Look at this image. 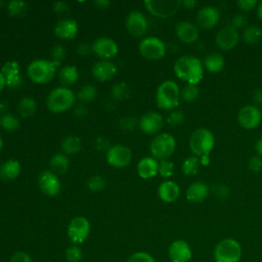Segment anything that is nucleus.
<instances>
[{
  "instance_id": "1",
  "label": "nucleus",
  "mask_w": 262,
  "mask_h": 262,
  "mask_svg": "<svg viewBox=\"0 0 262 262\" xmlns=\"http://www.w3.org/2000/svg\"><path fill=\"white\" fill-rule=\"evenodd\" d=\"M173 71L186 84L198 85L204 78V63L193 55H182L176 59Z\"/></svg>"
},
{
  "instance_id": "2",
  "label": "nucleus",
  "mask_w": 262,
  "mask_h": 262,
  "mask_svg": "<svg viewBox=\"0 0 262 262\" xmlns=\"http://www.w3.org/2000/svg\"><path fill=\"white\" fill-rule=\"evenodd\" d=\"M180 101V88L173 80L162 82L156 92V103L159 108L173 111Z\"/></svg>"
},
{
  "instance_id": "3",
  "label": "nucleus",
  "mask_w": 262,
  "mask_h": 262,
  "mask_svg": "<svg viewBox=\"0 0 262 262\" xmlns=\"http://www.w3.org/2000/svg\"><path fill=\"white\" fill-rule=\"evenodd\" d=\"M76 95L68 87L59 86L51 90L46 98L47 108L54 114H60L69 111L74 106Z\"/></svg>"
},
{
  "instance_id": "4",
  "label": "nucleus",
  "mask_w": 262,
  "mask_h": 262,
  "mask_svg": "<svg viewBox=\"0 0 262 262\" xmlns=\"http://www.w3.org/2000/svg\"><path fill=\"white\" fill-rule=\"evenodd\" d=\"M188 145L194 156L199 158L209 156L215 146V136L207 128H198L191 133Z\"/></svg>"
},
{
  "instance_id": "5",
  "label": "nucleus",
  "mask_w": 262,
  "mask_h": 262,
  "mask_svg": "<svg viewBox=\"0 0 262 262\" xmlns=\"http://www.w3.org/2000/svg\"><path fill=\"white\" fill-rule=\"evenodd\" d=\"M242 256V245L232 237H225L219 241L213 251L215 262H239Z\"/></svg>"
},
{
  "instance_id": "6",
  "label": "nucleus",
  "mask_w": 262,
  "mask_h": 262,
  "mask_svg": "<svg viewBox=\"0 0 262 262\" xmlns=\"http://www.w3.org/2000/svg\"><path fill=\"white\" fill-rule=\"evenodd\" d=\"M57 66L48 59H35L29 63L27 75L36 84L49 83L56 74Z\"/></svg>"
},
{
  "instance_id": "7",
  "label": "nucleus",
  "mask_w": 262,
  "mask_h": 262,
  "mask_svg": "<svg viewBox=\"0 0 262 262\" xmlns=\"http://www.w3.org/2000/svg\"><path fill=\"white\" fill-rule=\"evenodd\" d=\"M176 148L175 137L170 133L157 134L149 144V151L156 160H168Z\"/></svg>"
},
{
  "instance_id": "8",
  "label": "nucleus",
  "mask_w": 262,
  "mask_h": 262,
  "mask_svg": "<svg viewBox=\"0 0 262 262\" xmlns=\"http://www.w3.org/2000/svg\"><path fill=\"white\" fill-rule=\"evenodd\" d=\"M138 50L143 58L147 60H159L166 54V45L162 39L149 36L139 42Z\"/></svg>"
},
{
  "instance_id": "9",
  "label": "nucleus",
  "mask_w": 262,
  "mask_h": 262,
  "mask_svg": "<svg viewBox=\"0 0 262 262\" xmlns=\"http://www.w3.org/2000/svg\"><path fill=\"white\" fill-rule=\"evenodd\" d=\"M147 11L159 18H169L174 15L181 6L179 0H145L143 2Z\"/></svg>"
},
{
  "instance_id": "10",
  "label": "nucleus",
  "mask_w": 262,
  "mask_h": 262,
  "mask_svg": "<svg viewBox=\"0 0 262 262\" xmlns=\"http://www.w3.org/2000/svg\"><path fill=\"white\" fill-rule=\"evenodd\" d=\"M91 230L89 220L84 216L74 217L68 225V237L73 245L83 244L89 236Z\"/></svg>"
},
{
  "instance_id": "11",
  "label": "nucleus",
  "mask_w": 262,
  "mask_h": 262,
  "mask_svg": "<svg viewBox=\"0 0 262 262\" xmlns=\"http://www.w3.org/2000/svg\"><path fill=\"white\" fill-rule=\"evenodd\" d=\"M106 162L114 168H125L132 160L131 149L124 144H114L106 151Z\"/></svg>"
},
{
  "instance_id": "12",
  "label": "nucleus",
  "mask_w": 262,
  "mask_h": 262,
  "mask_svg": "<svg viewBox=\"0 0 262 262\" xmlns=\"http://www.w3.org/2000/svg\"><path fill=\"white\" fill-rule=\"evenodd\" d=\"M261 121L262 112L255 104H246L237 113V122L244 129H255L261 124Z\"/></svg>"
},
{
  "instance_id": "13",
  "label": "nucleus",
  "mask_w": 262,
  "mask_h": 262,
  "mask_svg": "<svg viewBox=\"0 0 262 262\" xmlns=\"http://www.w3.org/2000/svg\"><path fill=\"white\" fill-rule=\"evenodd\" d=\"M92 52L103 60H110L119 52L118 44L115 40L108 37H99L91 44Z\"/></svg>"
},
{
  "instance_id": "14",
  "label": "nucleus",
  "mask_w": 262,
  "mask_h": 262,
  "mask_svg": "<svg viewBox=\"0 0 262 262\" xmlns=\"http://www.w3.org/2000/svg\"><path fill=\"white\" fill-rule=\"evenodd\" d=\"M38 185L41 191L48 196H55L61 190L58 176L50 170L42 171L38 176Z\"/></svg>"
},
{
  "instance_id": "15",
  "label": "nucleus",
  "mask_w": 262,
  "mask_h": 262,
  "mask_svg": "<svg viewBox=\"0 0 262 262\" xmlns=\"http://www.w3.org/2000/svg\"><path fill=\"white\" fill-rule=\"evenodd\" d=\"M239 40L238 32L231 25H227L221 28L215 37V43L218 48L224 51L233 49Z\"/></svg>"
},
{
  "instance_id": "16",
  "label": "nucleus",
  "mask_w": 262,
  "mask_h": 262,
  "mask_svg": "<svg viewBox=\"0 0 262 262\" xmlns=\"http://www.w3.org/2000/svg\"><path fill=\"white\" fill-rule=\"evenodd\" d=\"M170 262H189L192 257L190 245L184 239H175L168 247Z\"/></svg>"
},
{
  "instance_id": "17",
  "label": "nucleus",
  "mask_w": 262,
  "mask_h": 262,
  "mask_svg": "<svg viewBox=\"0 0 262 262\" xmlns=\"http://www.w3.org/2000/svg\"><path fill=\"white\" fill-rule=\"evenodd\" d=\"M139 129L147 135H157L164 126V119L158 112H148L138 121Z\"/></svg>"
},
{
  "instance_id": "18",
  "label": "nucleus",
  "mask_w": 262,
  "mask_h": 262,
  "mask_svg": "<svg viewBox=\"0 0 262 262\" xmlns=\"http://www.w3.org/2000/svg\"><path fill=\"white\" fill-rule=\"evenodd\" d=\"M147 19L142 12L138 10H133L127 15L126 29L133 37L143 36L147 31Z\"/></svg>"
},
{
  "instance_id": "19",
  "label": "nucleus",
  "mask_w": 262,
  "mask_h": 262,
  "mask_svg": "<svg viewBox=\"0 0 262 262\" xmlns=\"http://www.w3.org/2000/svg\"><path fill=\"white\" fill-rule=\"evenodd\" d=\"M220 19L219 10L212 5L202 7L196 14V24L204 30L213 29Z\"/></svg>"
},
{
  "instance_id": "20",
  "label": "nucleus",
  "mask_w": 262,
  "mask_h": 262,
  "mask_svg": "<svg viewBox=\"0 0 262 262\" xmlns=\"http://www.w3.org/2000/svg\"><path fill=\"white\" fill-rule=\"evenodd\" d=\"M175 34L177 38L185 44L194 43L200 36L199 28L194 24L187 20H181L176 24Z\"/></svg>"
},
{
  "instance_id": "21",
  "label": "nucleus",
  "mask_w": 262,
  "mask_h": 262,
  "mask_svg": "<svg viewBox=\"0 0 262 262\" xmlns=\"http://www.w3.org/2000/svg\"><path fill=\"white\" fill-rule=\"evenodd\" d=\"M117 67L111 60L100 59L96 61L91 68V74L97 81L106 82L113 79L117 74Z\"/></svg>"
},
{
  "instance_id": "22",
  "label": "nucleus",
  "mask_w": 262,
  "mask_h": 262,
  "mask_svg": "<svg viewBox=\"0 0 262 262\" xmlns=\"http://www.w3.org/2000/svg\"><path fill=\"white\" fill-rule=\"evenodd\" d=\"M54 35L61 40H72L78 35V24L73 18H62L54 27Z\"/></svg>"
},
{
  "instance_id": "23",
  "label": "nucleus",
  "mask_w": 262,
  "mask_h": 262,
  "mask_svg": "<svg viewBox=\"0 0 262 262\" xmlns=\"http://www.w3.org/2000/svg\"><path fill=\"white\" fill-rule=\"evenodd\" d=\"M1 73L3 74L6 86L9 88H16L21 84V76L19 74V66L14 60L6 61L2 68Z\"/></svg>"
},
{
  "instance_id": "24",
  "label": "nucleus",
  "mask_w": 262,
  "mask_h": 262,
  "mask_svg": "<svg viewBox=\"0 0 262 262\" xmlns=\"http://www.w3.org/2000/svg\"><path fill=\"white\" fill-rule=\"evenodd\" d=\"M210 192V188L204 181H195L188 185L185 196L186 200L191 203H202L204 202Z\"/></svg>"
},
{
  "instance_id": "25",
  "label": "nucleus",
  "mask_w": 262,
  "mask_h": 262,
  "mask_svg": "<svg viewBox=\"0 0 262 262\" xmlns=\"http://www.w3.org/2000/svg\"><path fill=\"white\" fill-rule=\"evenodd\" d=\"M158 195L165 203H173L180 195V187L176 182L166 180L159 185Z\"/></svg>"
},
{
  "instance_id": "26",
  "label": "nucleus",
  "mask_w": 262,
  "mask_h": 262,
  "mask_svg": "<svg viewBox=\"0 0 262 262\" xmlns=\"http://www.w3.org/2000/svg\"><path fill=\"white\" fill-rule=\"evenodd\" d=\"M159 162L152 157H144L137 163V174L142 179H150L158 174Z\"/></svg>"
},
{
  "instance_id": "27",
  "label": "nucleus",
  "mask_w": 262,
  "mask_h": 262,
  "mask_svg": "<svg viewBox=\"0 0 262 262\" xmlns=\"http://www.w3.org/2000/svg\"><path fill=\"white\" fill-rule=\"evenodd\" d=\"M21 173V166L17 160L9 159L0 165V178L5 181L16 179Z\"/></svg>"
},
{
  "instance_id": "28",
  "label": "nucleus",
  "mask_w": 262,
  "mask_h": 262,
  "mask_svg": "<svg viewBox=\"0 0 262 262\" xmlns=\"http://www.w3.org/2000/svg\"><path fill=\"white\" fill-rule=\"evenodd\" d=\"M50 171L57 174H64L70 168V159L62 152L53 155L49 161Z\"/></svg>"
},
{
  "instance_id": "29",
  "label": "nucleus",
  "mask_w": 262,
  "mask_h": 262,
  "mask_svg": "<svg viewBox=\"0 0 262 262\" xmlns=\"http://www.w3.org/2000/svg\"><path fill=\"white\" fill-rule=\"evenodd\" d=\"M224 66H225V61L223 56L220 53L212 52L205 57L204 68L209 73H212V74L220 73L223 70Z\"/></svg>"
},
{
  "instance_id": "30",
  "label": "nucleus",
  "mask_w": 262,
  "mask_h": 262,
  "mask_svg": "<svg viewBox=\"0 0 262 262\" xmlns=\"http://www.w3.org/2000/svg\"><path fill=\"white\" fill-rule=\"evenodd\" d=\"M37 101L32 96L23 97L17 104V113L23 118H31L37 112Z\"/></svg>"
},
{
  "instance_id": "31",
  "label": "nucleus",
  "mask_w": 262,
  "mask_h": 262,
  "mask_svg": "<svg viewBox=\"0 0 262 262\" xmlns=\"http://www.w3.org/2000/svg\"><path fill=\"white\" fill-rule=\"evenodd\" d=\"M58 79L64 87L73 85L79 79V71L75 66H64L58 71Z\"/></svg>"
},
{
  "instance_id": "32",
  "label": "nucleus",
  "mask_w": 262,
  "mask_h": 262,
  "mask_svg": "<svg viewBox=\"0 0 262 262\" xmlns=\"http://www.w3.org/2000/svg\"><path fill=\"white\" fill-rule=\"evenodd\" d=\"M62 154L67 156H74L80 152L82 148L81 139L75 135H69L64 137L60 143Z\"/></svg>"
},
{
  "instance_id": "33",
  "label": "nucleus",
  "mask_w": 262,
  "mask_h": 262,
  "mask_svg": "<svg viewBox=\"0 0 262 262\" xmlns=\"http://www.w3.org/2000/svg\"><path fill=\"white\" fill-rule=\"evenodd\" d=\"M243 39L247 44L254 45L262 39V29L258 26H248L244 29Z\"/></svg>"
},
{
  "instance_id": "34",
  "label": "nucleus",
  "mask_w": 262,
  "mask_h": 262,
  "mask_svg": "<svg viewBox=\"0 0 262 262\" xmlns=\"http://www.w3.org/2000/svg\"><path fill=\"white\" fill-rule=\"evenodd\" d=\"M201 161L200 158L196 156H191L186 158L182 163V172L186 176H194L199 173L201 168Z\"/></svg>"
},
{
  "instance_id": "35",
  "label": "nucleus",
  "mask_w": 262,
  "mask_h": 262,
  "mask_svg": "<svg viewBox=\"0 0 262 262\" xmlns=\"http://www.w3.org/2000/svg\"><path fill=\"white\" fill-rule=\"evenodd\" d=\"M28 4L19 0H11L7 3L6 9L11 17H23L28 11Z\"/></svg>"
},
{
  "instance_id": "36",
  "label": "nucleus",
  "mask_w": 262,
  "mask_h": 262,
  "mask_svg": "<svg viewBox=\"0 0 262 262\" xmlns=\"http://www.w3.org/2000/svg\"><path fill=\"white\" fill-rule=\"evenodd\" d=\"M0 127L6 131L13 132L19 128V120L12 114H3L0 116Z\"/></svg>"
},
{
  "instance_id": "37",
  "label": "nucleus",
  "mask_w": 262,
  "mask_h": 262,
  "mask_svg": "<svg viewBox=\"0 0 262 262\" xmlns=\"http://www.w3.org/2000/svg\"><path fill=\"white\" fill-rule=\"evenodd\" d=\"M200 95V89L198 85L186 84L180 91V98L185 102H192L198 99Z\"/></svg>"
},
{
  "instance_id": "38",
  "label": "nucleus",
  "mask_w": 262,
  "mask_h": 262,
  "mask_svg": "<svg viewBox=\"0 0 262 262\" xmlns=\"http://www.w3.org/2000/svg\"><path fill=\"white\" fill-rule=\"evenodd\" d=\"M97 95V89L93 85H84L78 92V98L80 101L87 103L92 101Z\"/></svg>"
},
{
  "instance_id": "39",
  "label": "nucleus",
  "mask_w": 262,
  "mask_h": 262,
  "mask_svg": "<svg viewBox=\"0 0 262 262\" xmlns=\"http://www.w3.org/2000/svg\"><path fill=\"white\" fill-rule=\"evenodd\" d=\"M130 88L125 82L116 84L112 89V96L116 100H125L130 96Z\"/></svg>"
},
{
  "instance_id": "40",
  "label": "nucleus",
  "mask_w": 262,
  "mask_h": 262,
  "mask_svg": "<svg viewBox=\"0 0 262 262\" xmlns=\"http://www.w3.org/2000/svg\"><path fill=\"white\" fill-rule=\"evenodd\" d=\"M64 255L68 262H81L83 258V252L80 246L73 244L66 249Z\"/></svg>"
},
{
  "instance_id": "41",
  "label": "nucleus",
  "mask_w": 262,
  "mask_h": 262,
  "mask_svg": "<svg viewBox=\"0 0 262 262\" xmlns=\"http://www.w3.org/2000/svg\"><path fill=\"white\" fill-rule=\"evenodd\" d=\"M87 187L92 192H98L104 189L105 187V180L102 176L93 175L87 181Z\"/></svg>"
},
{
  "instance_id": "42",
  "label": "nucleus",
  "mask_w": 262,
  "mask_h": 262,
  "mask_svg": "<svg viewBox=\"0 0 262 262\" xmlns=\"http://www.w3.org/2000/svg\"><path fill=\"white\" fill-rule=\"evenodd\" d=\"M174 173V164L170 160H162L159 162L158 174L163 178H170Z\"/></svg>"
},
{
  "instance_id": "43",
  "label": "nucleus",
  "mask_w": 262,
  "mask_h": 262,
  "mask_svg": "<svg viewBox=\"0 0 262 262\" xmlns=\"http://www.w3.org/2000/svg\"><path fill=\"white\" fill-rule=\"evenodd\" d=\"M167 123L171 127H178L184 122V114L181 111L173 110L167 117Z\"/></svg>"
},
{
  "instance_id": "44",
  "label": "nucleus",
  "mask_w": 262,
  "mask_h": 262,
  "mask_svg": "<svg viewBox=\"0 0 262 262\" xmlns=\"http://www.w3.org/2000/svg\"><path fill=\"white\" fill-rule=\"evenodd\" d=\"M50 55H51V58H52L51 60L58 67L67 55L66 48L62 45H55L54 47H52Z\"/></svg>"
},
{
  "instance_id": "45",
  "label": "nucleus",
  "mask_w": 262,
  "mask_h": 262,
  "mask_svg": "<svg viewBox=\"0 0 262 262\" xmlns=\"http://www.w3.org/2000/svg\"><path fill=\"white\" fill-rule=\"evenodd\" d=\"M212 193L219 200H226L230 194L229 187L222 183H216L211 188Z\"/></svg>"
},
{
  "instance_id": "46",
  "label": "nucleus",
  "mask_w": 262,
  "mask_h": 262,
  "mask_svg": "<svg viewBox=\"0 0 262 262\" xmlns=\"http://www.w3.org/2000/svg\"><path fill=\"white\" fill-rule=\"evenodd\" d=\"M126 262H156V260L149 253L138 251L130 255Z\"/></svg>"
},
{
  "instance_id": "47",
  "label": "nucleus",
  "mask_w": 262,
  "mask_h": 262,
  "mask_svg": "<svg viewBox=\"0 0 262 262\" xmlns=\"http://www.w3.org/2000/svg\"><path fill=\"white\" fill-rule=\"evenodd\" d=\"M248 168L252 172H260L262 169V158L259 156H252L248 161Z\"/></svg>"
},
{
  "instance_id": "48",
  "label": "nucleus",
  "mask_w": 262,
  "mask_h": 262,
  "mask_svg": "<svg viewBox=\"0 0 262 262\" xmlns=\"http://www.w3.org/2000/svg\"><path fill=\"white\" fill-rule=\"evenodd\" d=\"M9 262H33V260L27 252L17 251L10 257Z\"/></svg>"
},
{
  "instance_id": "49",
  "label": "nucleus",
  "mask_w": 262,
  "mask_h": 262,
  "mask_svg": "<svg viewBox=\"0 0 262 262\" xmlns=\"http://www.w3.org/2000/svg\"><path fill=\"white\" fill-rule=\"evenodd\" d=\"M258 3L257 0H238L236 5L243 11H251L258 5Z\"/></svg>"
},
{
  "instance_id": "50",
  "label": "nucleus",
  "mask_w": 262,
  "mask_h": 262,
  "mask_svg": "<svg viewBox=\"0 0 262 262\" xmlns=\"http://www.w3.org/2000/svg\"><path fill=\"white\" fill-rule=\"evenodd\" d=\"M136 119L133 117H124L120 121V127L125 131H131L136 126Z\"/></svg>"
},
{
  "instance_id": "51",
  "label": "nucleus",
  "mask_w": 262,
  "mask_h": 262,
  "mask_svg": "<svg viewBox=\"0 0 262 262\" xmlns=\"http://www.w3.org/2000/svg\"><path fill=\"white\" fill-rule=\"evenodd\" d=\"M52 7H53V10L57 14H61V15L68 13L70 11V9H71L69 4L67 2H63V1H56V2H54Z\"/></svg>"
},
{
  "instance_id": "52",
  "label": "nucleus",
  "mask_w": 262,
  "mask_h": 262,
  "mask_svg": "<svg viewBox=\"0 0 262 262\" xmlns=\"http://www.w3.org/2000/svg\"><path fill=\"white\" fill-rule=\"evenodd\" d=\"M247 24V18L243 15V14H235L232 18V21H231V26L233 28H235L236 30L237 29H241L243 27H245Z\"/></svg>"
},
{
  "instance_id": "53",
  "label": "nucleus",
  "mask_w": 262,
  "mask_h": 262,
  "mask_svg": "<svg viewBox=\"0 0 262 262\" xmlns=\"http://www.w3.org/2000/svg\"><path fill=\"white\" fill-rule=\"evenodd\" d=\"M77 52L84 56V55H88L90 52H92V48H91V45L89 44H86V43H81L77 46Z\"/></svg>"
},
{
  "instance_id": "54",
  "label": "nucleus",
  "mask_w": 262,
  "mask_h": 262,
  "mask_svg": "<svg viewBox=\"0 0 262 262\" xmlns=\"http://www.w3.org/2000/svg\"><path fill=\"white\" fill-rule=\"evenodd\" d=\"M253 101L256 106L262 105V89H256L253 92Z\"/></svg>"
},
{
  "instance_id": "55",
  "label": "nucleus",
  "mask_w": 262,
  "mask_h": 262,
  "mask_svg": "<svg viewBox=\"0 0 262 262\" xmlns=\"http://www.w3.org/2000/svg\"><path fill=\"white\" fill-rule=\"evenodd\" d=\"M96 146H97V148H99V149H106V151H107V149L111 147V146L108 145V141H107L105 138H103V137H100V138H98V139L96 140Z\"/></svg>"
},
{
  "instance_id": "56",
  "label": "nucleus",
  "mask_w": 262,
  "mask_h": 262,
  "mask_svg": "<svg viewBox=\"0 0 262 262\" xmlns=\"http://www.w3.org/2000/svg\"><path fill=\"white\" fill-rule=\"evenodd\" d=\"M98 9H104V8H107L110 5H111V2L110 1H106V0H98V1H95L93 3Z\"/></svg>"
},
{
  "instance_id": "57",
  "label": "nucleus",
  "mask_w": 262,
  "mask_h": 262,
  "mask_svg": "<svg viewBox=\"0 0 262 262\" xmlns=\"http://www.w3.org/2000/svg\"><path fill=\"white\" fill-rule=\"evenodd\" d=\"M181 5H183L187 9H192V8H194L198 5V1H194V0H184V1H181Z\"/></svg>"
},
{
  "instance_id": "58",
  "label": "nucleus",
  "mask_w": 262,
  "mask_h": 262,
  "mask_svg": "<svg viewBox=\"0 0 262 262\" xmlns=\"http://www.w3.org/2000/svg\"><path fill=\"white\" fill-rule=\"evenodd\" d=\"M255 149H256L257 155L262 158V137H260V138L257 140V142H256V144H255Z\"/></svg>"
},
{
  "instance_id": "59",
  "label": "nucleus",
  "mask_w": 262,
  "mask_h": 262,
  "mask_svg": "<svg viewBox=\"0 0 262 262\" xmlns=\"http://www.w3.org/2000/svg\"><path fill=\"white\" fill-rule=\"evenodd\" d=\"M5 86H6V81H5V78H4L3 74L0 71V93L3 91Z\"/></svg>"
},
{
  "instance_id": "60",
  "label": "nucleus",
  "mask_w": 262,
  "mask_h": 262,
  "mask_svg": "<svg viewBox=\"0 0 262 262\" xmlns=\"http://www.w3.org/2000/svg\"><path fill=\"white\" fill-rule=\"evenodd\" d=\"M257 15H258L259 19L262 21V1L259 2L257 5Z\"/></svg>"
},
{
  "instance_id": "61",
  "label": "nucleus",
  "mask_w": 262,
  "mask_h": 262,
  "mask_svg": "<svg viewBox=\"0 0 262 262\" xmlns=\"http://www.w3.org/2000/svg\"><path fill=\"white\" fill-rule=\"evenodd\" d=\"M200 161H201V165H209L210 164V157L209 156H205V157H202L200 158Z\"/></svg>"
},
{
  "instance_id": "62",
  "label": "nucleus",
  "mask_w": 262,
  "mask_h": 262,
  "mask_svg": "<svg viewBox=\"0 0 262 262\" xmlns=\"http://www.w3.org/2000/svg\"><path fill=\"white\" fill-rule=\"evenodd\" d=\"M3 145H4V142H3V139H2V137L0 136V152H1L2 148H3Z\"/></svg>"
}]
</instances>
